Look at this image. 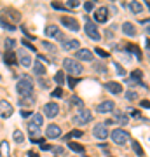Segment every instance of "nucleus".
Returning a JSON list of instances; mask_svg holds the SVG:
<instances>
[{
    "instance_id": "nucleus-1",
    "label": "nucleus",
    "mask_w": 150,
    "mask_h": 157,
    "mask_svg": "<svg viewBox=\"0 0 150 157\" xmlns=\"http://www.w3.org/2000/svg\"><path fill=\"white\" fill-rule=\"evenodd\" d=\"M16 89H18L21 98L33 96V79H31L30 75H23L19 80H18V84H16Z\"/></svg>"
},
{
    "instance_id": "nucleus-2",
    "label": "nucleus",
    "mask_w": 150,
    "mask_h": 157,
    "mask_svg": "<svg viewBox=\"0 0 150 157\" xmlns=\"http://www.w3.org/2000/svg\"><path fill=\"white\" fill-rule=\"evenodd\" d=\"M63 66H65V72H68L70 77H73V75H80V73L84 72L80 61L79 60H75V58H65V60H63Z\"/></svg>"
},
{
    "instance_id": "nucleus-3",
    "label": "nucleus",
    "mask_w": 150,
    "mask_h": 157,
    "mask_svg": "<svg viewBox=\"0 0 150 157\" xmlns=\"http://www.w3.org/2000/svg\"><path fill=\"white\" fill-rule=\"evenodd\" d=\"M73 124L75 126H84V124H89L91 121H93V114H91L89 110H86V108H80L77 114L73 115Z\"/></svg>"
},
{
    "instance_id": "nucleus-4",
    "label": "nucleus",
    "mask_w": 150,
    "mask_h": 157,
    "mask_svg": "<svg viewBox=\"0 0 150 157\" xmlns=\"http://www.w3.org/2000/svg\"><path fill=\"white\" fill-rule=\"evenodd\" d=\"M112 140H113V143H117V145H126L128 141H129V133L126 131V129H120V127H117V129H113L112 131Z\"/></svg>"
},
{
    "instance_id": "nucleus-5",
    "label": "nucleus",
    "mask_w": 150,
    "mask_h": 157,
    "mask_svg": "<svg viewBox=\"0 0 150 157\" xmlns=\"http://www.w3.org/2000/svg\"><path fill=\"white\" fill-rule=\"evenodd\" d=\"M84 31H86V35L93 39L94 42H98L101 39L100 31H98V26H96V23H93L89 18H86V26H84Z\"/></svg>"
},
{
    "instance_id": "nucleus-6",
    "label": "nucleus",
    "mask_w": 150,
    "mask_h": 157,
    "mask_svg": "<svg viewBox=\"0 0 150 157\" xmlns=\"http://www.w3.org/2000/svg\"><path fill=\"white\" fill-rule=\"evenodd\" d=\"M61 25L70 31H79V21L72 16H61Z\"/></svg>"
},
{
    "instance_id": "nucleus-7",
    "label": "nucleus",
    "mask_w": 150,
    "mask_h": 157,
    "mask_svg": "<svg viewBox=\"0 0 150 157\" xmlns=\"http://www.w3.org/2000/svg\"><path fill=\"white\" fill-rule=\"evenodd\" d=\"M58 114H60V105H58V103L51 101V103L44 105V115H46V117L54 119V117H58Z\"/></svg>"
},
{
    "instance_id": "nucleus-8",
    "label": "nucleus",
    "mask_w": 150,
    "mask_h": 157,
    "mask_svg": "<svg viewBox=\"0 0 150 157\" xmlns=\"http://www.w3.org/2000/svg\"><path fill=\"white\" fill-rule=\"evenodd\" d=\"M12 114H14V106L9 101H5V100H0V117L2 119H9Z\"/></svg>"
},
{
    "instance_id": "nucleus-9",
    "label": "nucleus",
    "mask_w": 150,
    "mask_h": 157,
    "mask_svg": "<svg viewBox=\"0 0 150 157\" xmlns=\"http://www.w3.org/2000/svg\"><path fill=\"white\" fill-rule=\"evenodd\" d=\"M93 136L94 138H98V140H107V136H108V129H107V126L100 122V124H96L93 127Z\"/></svg>"
},
{
    "instance_id": "nucleus-10",
    "label": "nucleus",
    "mask_w": 150,
    "mask_h": 157,
    "mask_svg": "<svg viewBox=\"0 0 150 157\" xmlns=\"http://www.w3.org/2000/svg\"><path fill=\"white\" fill-rule=\"evenodd\" d=\"M113 108H115L113 101H112V100H105V101H101V103L96 106V112H98V114H110V112H113Z\"/></svg>"
},
{
    "instance_id": "nucleus-11",
    "label": "nucleus",
    "mask_w": 150,
    "mask_h": 157,
    "mask_svg": "<svg viewBox=\"0 0 150 157\" xmlns=\"http://www.w3.org/2000/svg\"><path fill=\"white\" fill-rule=\"evenodd\" d=\"M93 18H94L96 23H107V19H108V9L107 7H98L94 10Z\"/></svg>"
},
{
    "instance_id": "nucleus-12",
    "label": "nucleus",
    "mask_w": 150,
    "mask_h": 157,
    "mask_svg": "<svg viewBox=\"0 0 150 157\" xmlns=\"http://www.w3.org/2000/svg\"><path fill=\"white\" fill-rule=\"evenodd\" d=\"M46 136H47L49 140H56V138H60L61 136V127L58 124H49L47 126V129H46Z\"/></svg>"
},
{
    "instance_id": "nucleus-13",
    "label": "nucleus",
    "mask_w": 150,
    "mask_h": 157,
    "mask_svg": "<svg viewBox=\"0 0 150 157\" xmlns=\"http://www.w3.org/2000/svg\"><path fill=\"white\" fill-rule=\"evenodd\" d=\"M105 89H107L108 93H112V94H120V93H122V86H120L119 82H115V80L107 82V84H105Z\"/></svg>"
},
{
    "instance_id": "nucleus-14",
    "label": "nucleus",
    "mask_w": 150,
    "mask_h": 157,
    "mask_svg": "<svg viewBox=\"0 0 150 157\" xmlns=\"http://www.w3.org/2000/svg\"><path fill=\"white\" fill-rule=\"evenodd\" d=\"M18 63H21L23 66H30V65H31V56L26 51H23V49H21V51L18 52Z\"/></svg>"
},
{
    "instance_id": "nucleus-15",
    "label": "nucleus",
    "mask_w": 150,
    "mask_h": 157,
    "mask_svg": "<svg viewBox=\"0 0 150 157\" xmlns=\"http://www.w3.org/2000/svg\"><path fill=\"white\" fill-rule=\"evenodd\" d=\"M4 14H7L5 18H9L12 25L14 23H19V19H21V14L16 9H4Z\"/></svg>"
},
{
    "instance_id": "nucleus-16",
    "label": "nucleus",
    "mask_w": 150,
    "mask_h": 157,
    "mask_svg": "<svg viewBox=\"0 0 150 157\" xmlns=\"http://www.w3.org/2000/svg\"><path fill=\"white\" fill-rule=\"evenodd\" d=\"M42 124H44V117H42V114H31L28 126H33V127H39V129H40Z\"/></svg>"
},
{
    "instance_id": "nucleus-17",
    "label": "nucleus",
    "mask_w": 150,
    "mask_h": 157,
    "mask_svg": "<svg viewBox=\"0 0 150 157\" xmlns=\"http://www.w3.org/2000/svg\"><path fill=\"white\" fill-rule=\"evenodd\" d=\"M122 33L128 35V37H136V28H134V25L129 23V21H126V23L122 25Z\"/></svg>"
},
{
    "instance_id": "nucleus-18",
    "label": "nucleus",
    "mask_w": 150,
    "mask_h": 157,
    "mask_svg": "<svg viewBox=\"0 0 150 157\" xmlns=\"http://www.w3.org/2000/svg\"><path fill=\"white\" fill-rule=\"evenodd\" d=\"M77 58H79V61H93V52L89 49H79Z\"/></svg>"
},
{
    "instance_id": "nucleus-19",
    "label": "nucleus",
    "mask_w": 150,
    "mask_h": 157,
    "mask_svg": "<svg viewBox=\"0 0 150 157\" xmlns=\"http://www.w3.org/2000/svg\"><path fill=\"white\" fill-rule=\"evenodd\" d=\"M46 35H47V37H51V39H60V37H61V31L58 30V26L51 25V26H47V28H46Z\"/></svg>"
},
{
    "instance_id": "nucleus-20",
    "label": "nucleus",
    "mask_w": 150,
    "mask_h": 157,
    "mask_svg": "<svg viewBox=\"0 0 150 157\" xmlns=\"http://www.w3.org/2000/svg\"><path fill=\"white\" fill-rule=\"evenodd\" d=\"M79 40H75V39H72V40H66V42H63V49L65 51H73V49H77L79 51Z\"/></svg>"
},
{
    "instance_id": "nucleus-21",
    "label": "nucleus",
    "mask_w": 150,
    "mask_h": 157,
    "mask_svg": "<svg viewBox=\"0 0 150 157\" xmlns=\"http://www.w3.org/2000/svg\"><path fill=\"white\" fill-rule=\"evenodd\" d=\"M10 156V147L9 141H0V157H9Z\"/></svg>"
},
{
    "instance_id": "nucleus-22",
    "label": "nucleus",
    "mask_w": 150,
    "mask_h": 157,
    "mask_svg": "<svg viewBox=\"0 0 150 157\" xmlns=\"http://www.w3.org/2000/svg\"><path fill=\"white\" fill-rule=\"evenodd\" d=\"M33 72H35V75H39V77H44V75H46V68H44V65H42L39 60L33 63Z\"/></svg>"
},
{
    "instance_id": "nucleus-23",
    "label": "nucleus",
    "mask_w": 150,
    "mask_h": 157,
    "mask_svg": "<svg viewBox=\"0 0 150 157\" xmlns=\"http://www.w3.org/2000/svg\"><path fill=\"white\" fill-rule=\"evenodd\" d=\"M4 61H5V65H16L18 63V60H16V54L12 51L5 52V56H4Z\"/></svg>"
},
{
    "instance_id": "nucleus-24",
    "label": "nucleus",
    "mask_w": 150,
    "mask_h": 157,
    "mask_svg": "<svg viewBox=\"0 0 150 157\" xmlns=\"http://www.w3.org/2000/svg\"><path fill=\"white\" fill-rule=\"evenodd\" d=\"M128 7H129V10L131 12H134V14H140L141 10H143V5H141L140 2H129Z\"/></svg>"
},
{
    "instance_id": "nucleus-25",
    "label": "nucleus",
    "mask_w": 150,
    "mask_h": 157,
    "mask_svg": "<svg viewBox=\"0 0 150 157\" xmlns=\"http://www.w3.org/2000/svg\"><path fill=\"white\" fill-rule=\"evenodd\" d=\"M128 52H131V54H134L138 61H141V60H143V56H141V51L138 49V47H136V45H133V44H129V45H128Z\"/></svg>"
},
{
    "instance_id": "nucleus-26",
    "label": "nucleus",
    "mask_w": 150,
    "mask_h": 157,
    "mask_svg": "<svg viewBox=\"0 0 150 157\" xmlns=\"http://www.w3.org/2000/svg\"><path fill=\"white\" fill-rule=\"evenodd\" d=\"M0 26H2L4 30H7V31H14L16 30V26H14L10 21H7L5 18H0Z\"/></svg>"
},
{
    "instance_id": "nucleus-27",
    "label": "nucleus",
    "mask_w": 150,
    "mask_h": 157,
    "mask_svg": "<svg viewBox=\"0 0 150 157\" xmlns=\"http://www.w3.org/2000/svg\"><path fill=\"white\" fill-rule=\"evenodd\" d=\"M131 147H133V152H134L136 156H138V157H143V148H141L140 141H136V140H134V141L131 143Z\"/></svg>"
},
{
    "instance_id": "nucleus-28",
    "label": "nucleus",
    "mask_w": 150,
    "mask_h": 157,
    "mask_svg": "<svg viewBox=\"0 0 150 157\" xmlns=\"http://www.w3.org/2000/svg\"><path fill=\"white\" fill-rule=\"evenodd\" d=\"M68 147H70L73 152H77V154H84V147L80 145V143H75V141H68Z\"/></svg>"
},
{
    "instance_id": "nucleus-29",
    "label": "nucleus",
    "mask_w": 150,
    "mask_h": 157,
    "mask_svg": "<svg viewBox=\"0 0 150 157\" xmlns=\"http://www.w3.org/2000/svg\"><path fill=\"white\" fill-rule=\"evenodd\" d=\"M12 138H14V141H18V143H23V141H25V135H23V131H19V129H16V131L12 133Z\"/></svg>"
},
{
    "instance_id": "nucleus-30",
    "label": "nucleus",
    "mask_w": 150,
    "mask_h": 157,
    "mask_svg": "<svg viewBox=\"0 0 150 157\" xmlns=\"http://www.w3.org/2000/svg\"><path fill=\"white\" fill-rule=\"evenodd\" d=\"M18 103H19L21 108H23V106H31V105H33V96H30V98H21Z\"/></svg>"
},
{
    "instance_id": "nucleus-31",
    "label": "nucleus",
    "mask_w": 150,
    "mask_h": 157,
    "mask_svg": "<svg viewBox=\"0 0 150 157\" xmlns=\"http://www.w3.org/2000/svg\"><path fill=\"white\" fill-rule=\"evenodd\" d=\"M80 136H82V131H80V129H73V131H70L68 135L65 136V140L68 141V140H72V138H80Z\"/></svg>"
},
{
    "instance_id": "nucleus-32",
    "label": "nucleus",
    "mask_w": 150,
    "mask_h": 157,
    "mask_svg": "<svg viewBox=\"0 0 150 157\" xmlns=\"http://www.w3.org/2000/svg\"><path fill=\"white\" fill-rule=\"evenodd\" d=\"M54 82L60 84V87L65 84V72H58L56 75H54Z\"/></svg>"
},
{
    "instance_id": "nucleus-33",
    "label": "nucleus",
    "mask_w": 150,
    "mask_h": 157,
    "mask_svg": "<svg viewBox=\"0 0 150 157\" xmlns=\"http://www.w3.org/2000/svg\"><path fill=\"white\" fill-rule=\"evenodd\" d=\"M113 117H115V121L120 122L122 126H126V124H128V121H129V119H128V115H124V114H115Z\"/></svg>"
},
{
    "instance_id": "nucleus-34",
    "label": "nucleus",
    "mask_w": 150,
    "mask_h": 157,
    "mask_svg": "<svg viewBox=\"0 0 150 157\" xmlns=\"http://www.w3.org/2000/svg\"><path fill=\"white\" fill-rule=\"evenodd\" d=\"M66 80H68V87H70V89H75V87H77V84H79V79L70 77V75L66 77Z\"/></svg>"
},
{
    "instance_id": "nucleus-35",
    "label": "nucleus",
    "mask_w": 150,
    "mask_h": 157,
    "mask_svg": "<svg viewBox=\"0 0 150 157\" xmlns=\"http://www.w3.org/2000/svg\"><path fill=\"white\" fill-rule=\"evenodd\" d=\"M4 45H5V49H7V52H9V51H12V49H14L16 40H14V39H5V44H4Z\"/></svg>"
},
{
    "instance_id": "nucleus-36",
    "label": "nucleus",
    "mask_w": 150,
    "mask_h": 157,
    "mask_svg": "<svg viewBox=\"0 0 150 157\" xmlns=\"http://www.w3.org/2000/svg\"><path fill=\"white\" fill-rule=\"evenodd\" d=\"M141 77H143V72H141V70H133V72H131V79H133V80H141Z\"/></svg>"
},
{
    "instance_id": "nucleus-37",
    "label": "nucleus",
    "mask_w": 150,
    "mask_h": 157,
    "mask_svg": "<svg viewBox=\"0 0 150 157\" xmlns=\"http://www.w3.org/2000/svg\"><path fill=\"white\" fill-rule=\"evenodd\" d=\"M70 103L75 105V106H79V108H82V106H84L82 100H80V98H77V96H72V98H70Z\"/></svg>"
},
{
    "instance_id": "nucleus-38",
    "label": "nucleus",
    "mask_w": 150,
    "mask_h": 157,
    "mask_svg": "<svg viewBox=\"0 0 150 157\" xmlns=\"http://www.w3.org/2000/svg\"><path fill=\"white\" fill-rule=\"evenodd\" d=\"M126 100H128V101H134V100H138L136 91H128V93H126Z\"/></svg>"
},
{
    "instance_id": "nucleus-39",
    "label": "nucleus",
    "mask_w": 150,
    "mask_h": 157,
    "mask_svg": "<svg viewBox=\"0 0 150 157\" xmlns=\"http://www.w3.org/2000/svg\"><path fill=\"white\" fill-rule=\"evenodd\" d=\"M28 131H30V135H31V140H33L35 136H39V133H40L39 127H33V126H28Z\"/></svg>"
},
{
    "instance_id": "nucleus-40",
    "label": "nucleus",
    "mask_w": 150,
    "mask_h": 157,
    "mask_svg": "<svg viewBox=\"0 0 150 157\" xmlns=\"http://www.w3.org/2000/svg\"><path fill=\"white\" fill-rule=\"evenodd\" d=\"M51 5H52V7H54L56 10H66V9H68L66 5H63V4H58V2H52Z\"/></svg>"
},
{
    "instance_id": "nucleus-41",
    "label": "nucleus",
    "mask_w": 150,
    "mask_h": 157,
    "mask_svg": "<svg viewBox=\"0 0 150 157\" xmlns=\"http://www.w3.org/2000/svg\"><path fill=\"white\" fill-rule=\"evenodd\" d=\"M21 44H23V45H25L26 49H30V51H33V52L37 51V49H35V45H33V44H31L30 40H23V42H21Z\"/></svg>"
},
{
    "instance_id": "nucleus-42",
    "label": "nucleus",
    "mask_w": 150,
    "mask_h": 157,
    "mask_svg": "<svg viewBox=\"0 0 150 157\" xmlns=\"http://www.w3.org/2000/svg\"><path fill=\"white\" fill-rule=\"evenodd\" d=\"M94 52H96L100 58H108V52L103 51V49H100V47H96V49H94Z\"/></svg>"
},
{
    "instance_id": "nucleus-43",
    "label": "nucleus",
    "mask_w": 150,
    "mask_h": 157,
    "mask_svg": "<svg viewBox=\"0 0 150 157\" xmlns=\"http://www.w3.org/2000/svg\"><path fill=\"white\" fill-rule=\"evenodd\" d=\"M93 68H94V70H98V73H103V72H107V68H105L103 65H100V63H94V65H93Z\"/></svg>"
},
{
    "instance_id": "nucleus-44",
    "label": "nucleus",
    "mask_w": 150,
    "mask_h": 157,
    "mask_svg": "<svg viewBox=\"0 0 150 157\" xmlns=\"http://www.w3.org/2000/svg\"><path fill=\"white\" fill-rule=\"evenodd\" d=\"M21 117H23V119H30L31 117V114H33V112H30V110H25V108H21Z\"/></svg>"
},
{
    "instance_id": "nucleus-45",
    "label": "nucleus",
    "mask_w": 150,
    "mask_h": 157,
    "mask_svg": "<svg viewBox=\"0 0 150 157\" xmlns=\"http://www.w3.org/2000/svg\"><path fill=\"white\" fill-rule=\"evenodd\" d=\"M66 7H68V9H75V7H79V2H77V0H68V2H66Z\"/></svg>"
},
{
    "instance_id": "nucleus-46",
    "label": "nucleus",
    "mask_w": 150,
    "mask_h": 157,
    "mask_svg": "<svg viewBox=\"0 0 150 157\" xmlns=\"http://www.w3.org/2000/svg\"><path fill=\"white\" fill-rule=\"evenodd\" d=\"M115 68H117V75H119V77H124V75H126V70L120 66L119 63H115Z\"/></svg>"
},
{
    "instance_id": "nucleus-47",
    "label": "nucleus",
    "mask_w": 150,
    "mask_h": 157,
    "mask_svg": "<svg viewBox=\"0 0 150 157\" xmlns=\"http://www.w3.org/2000/svg\"><path fill=\"white\" fill-rule=\"evenodd\" d=\"M63 96V89L61 87H56L54 91H52V98H61Z\"/></svg>"
},
{
    "instance_id": "nucleus-48",
    "label": "nucleus",
    "mask_w": 150,
    "mask_h": 157,
    "mask_svg": "<svg viewBox=\"0 0 150 157\" xmlns=\"http://www.w3.org/2000/svg\"><path fill=\"white\" fill-rule=\"evenodd\" d=\"M42 45H44V49H47V51H51V52L56 51V47H54L52 44H49V42H42Z\"/></svg>"
},
{
    "instance_id": "nucleus-49",
    "label": "nucleus",
    "mask_w": 150,
    "mask_h": 157,
    "mask_svg": "<svg viewBox=\"0 0 150 157\" xmlns=\"http://www.w3.org/2000/svg\"><path fill=\"white\" fill-rule=\"evenodd\" d=\"M84 9H86V12H91V10L94 9V2H86L84 4Z\"/></svg>"
},
{
    "instance_id": "nucleus-50",
    "label": "nucleus",
    "mask_w": 150,
    "mask_h": 157,
    "mask_svg": "<svg viewBox=\"0 0 150 157\" xmlns=\"http://www.w3.org/2000/svg\"><path fill=\"white\" fill-rule=\"evenodd\" d=\"M37 82H39V86L42 87V89H47V87H49V82H47L46 79H39Z\"/></svg>"
},
{
    "instance_id": "nucleus-51",
    "label": "nucleus",
    "mask_w": 150,
    "mask_h": 157,
    "mask_svg": "<svg viewBox=\"0 0 150 157\" xmlns=\"http://www.w3.org/2000/svg\"><path fill=\"white\" fill-rule=\"evenodd\" d=\"M37 58H39V61H47V63H54V60H51V58H46V56H42V54H39Z\"/></svg>"
},
{
    "instance_id": "nucleus-52",
    "label": "nucleus",
    "mask_w": 150,
    "mask_h": 157,
    "mask_svg": "<svg viewBox=\"0 0 150 157\" xmlns=\"http://www.w3.org/2000/svg\"><path fill=\"white\" fill-rule=\"evenodd\" d=\"M51 150H52V152H54V154H58V156H61V154H63V152H65V150H63V148H61V147H52V148H51Z\"/></svg>"
},
{
    "instance_id": "nucleus-53",
    "label": "nucleus",
    "mask_w": 150,
    "mask_h": 157,
    "mask_svg": "<svg viewBox=\"0 0 150 157\" xmlns=\"http://www.w3.org/2000/svg\"><path fill=\"white\" fill-rule=\"evenodd\" d=\"M140 105L143 106V108H149V110H150V101H147V100H141Z\"/></svg>"
},
{
    "instance_id": "nucleus-54",
    "label": "nucleus",
    "mask_w": 150,
    "mask_h": 157,
    "mask_svg": "<svg viewBox=\"0 0 150 157\" xmlns=\"http://www.w3.org/2000/svg\"><path fill=\"white\" fill-rule=\"evenodd\" d=\"M131 117H140V110H131Z\"/></svg>"
},
{
    "instance_id": "nucleus-55",
    "label": "nucleus",
    "mask_w": 150,
    "mask_h": 157,
    "mask_svg": "<svg viewBox=\"0 0 150 157\" xmlns=\"http://www.w3.org/2000/svg\"><path fill=\"white\" fill-rule=\"evenodd\" d=\"M40 148H42V150H51L52 147H49L47 143H42V145H40Z\"/></svg>"
},
{
    "instance_id": "nucleus-56",
    "label": "nucleus",
    "mask_w": 150,
    "mask_h": 157,
    "mask_svg": "<svg viewBox=\"0 0 150 157\" xmlns=\"http://www.w3.org/2000/svg\"><path fill=\"white\" fill-rule=\"evenodd\" d=\"M21 31H23V33H25V35H26V37H28L30 40H31V39H33V35H30V33H28V31L25 30V28H21Z\"/></svg>"
},
{
    "instance_id": "nucleus-57",
    "label": "nucleus",
    "mask_w": 150,
    "mask_h": 157,
    "mask_svg": "<svg viewBox=\"0 0 150 157\" xmlns=\"http://www.w3.org/2000/svg\"><path fill=\"white\" fill-rule=\"evenodd\" d=\"M28 157H39V156H37L35 152H28Z\"/></svg>"
},
{
    "instance_id": "nucleus-58",
    "label": "nucleus",
    "mask_w": 150,
    "mask_h": 157,
    "mask_svg": "<svg viewBox=\"0 0 150 157\" xmlns=\"http://www.w3.org/2000/svg\"><path fill=\"white\" fill-rule=\"evenodd\" d=\"M145 45H147V49H150V39H147V42H145Z\"/></svg>"
},
{
    "instance_id": "nucleus-59",
    "label": "nucleus",
    "mask_w": 150,
    "mask_h": 157,
    "mask_svg": "<svg viewBox=\"0 0 150 157\" xmlns=\"http://www.w3.org/2000/svg\"><path fill=\"white\" fill-rule=\"evenodd\" d=\"M145 31H147V33H149V35H150V25H149V26H147V30H145Z\"/></svg>"
},
{
    "instance_id": "nucleus-60",
    "label": "nucleus",
    "mask_w": 150,
    "mask_h": 157,
    "mask_svg": "<svg viewBox=\"0 0 150 157\" xmlns=\"http://www.w3.org/2000/svg\"><path fill=\"white\" fill-rule=\"evenodd\" d=\"M108 157H113V156H108Z\"/></svg>"
},
{
    "instance_id": "nucleus-61",
    "label": "nucleus",
    "mask_w": 150,
    "mask_h": 157,
    "mask_svg": "<svg viewBox=\"0 0 150 157\" xmlns=\"http://www.w3.org/2000/svg\"><path fill=\"white\" fill-rule=\"evenodd\" d=\"M82 157H86V156H82Z\"/></svg>"
},
{
    "instance_id": "nucleus-62",
    "label": "nucleus",
    "mask_w": 150,
    "mask_h": 157,
    "mask_svg": "<svg viewBox=\"0 0 150 157\" xmlns=\"http://www.w3.org/2000/svg\"><path fill=\"white\" fill-rule=\"evenodd\" d=\"M56 157H58V156H56Z\"/></svg>"
}]
</instances>
